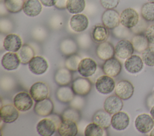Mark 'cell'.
Segmentation results:
<instances>
[{"mask_svg": "<svg viewBox=\"0 0 154 136\" xmlns=\"http://www.w3.org/2000/svg\"><path fill=\"white\" fill-rule=\"evenodd\" d=\"M120 19L122 26L128 29H132L138 23L139 15L134 9L127 8L122 11Z\"/></svg>", "mask_w": 154, "mask_h": 136, "instance_id": "obj_1", "label": "cell"}, {"mask_svg": "<svg viewBox=\"0 0 154 136\" xmlns=\"http://www.w3.org/2000/svg\"><path fill=\"white\" fill-rule=\"evenodd\" d=\"M32 98L26 92H20L13 98V104L20 111H26L31 108L33 105Z\"/></svg>", "mask_w": 154, "mask_h": 136, "instance_id": "obj_2", "label": "cell"}, {"mask_svg": "<svg viewBox=\"0 0 154 136\" xmlns=\"http://www.w3.org/2000/svg\"><path fill=\"white\" fill-rule=\"evenodd\" d=\"M135 126L138 131L142 134L149 132L153 128L154 120L146 113L140 114L135 120Z\"/></svg>", "mask_w": 154, "mask_h": 136, "instance_id": "obj_3", "label": "cell"}, {"mask_svg": "<svg viewBox=\"0 0 154 136\" xmlns=\"http://www.w3.org/2000/svg\"><path fill=\"white\" fill-rule=\"evenodd\" d=\"M49 90L48 85L42 81L34 83L29 89V94L35 101H40L48 97Z\"/></svg>", "mask_w": 154, "mask_h": 136, "instance_id": "obj_4", "label": "cell"}, {"mask_svg": "<svg viewBox=\"0 0 154 136\" xmlns=\"http://www.w3.org/2000/svg\"><path fill=\"white\" fill-rule=\"evenodd\" d=\"M102 22L106 28L114 29L117 28L120 23V14L115 10L108 9L102 15Z\"/></svg>", "mask_w": 154, "mask_h": 136, "instance_id": "obj_5", "label": "cell"}, {"mask_svg": "<svg viewBox=\"0 0 154 136\" xmlns=\"http://www.w3.org/2000/svg\"><path fill=\"white\" fill-rule=\"evenodd\" d=\"M96 90L102 94H108L113 91L116 84L113 78L107 75H101L96 81Z\"/></svg>", "mask_w": 154, "mask_h": 136, "instance_id": "obj_6", "label": "cell"}, {"mask_svg": "<svg viewBox=\"0 0 154 136\" xmlns=\"http://www.w3.org/2000/svg\"><path fill=\"white\" fill-rule=\"evenodd\" d=\"M91 83L87 77H78L73 80L72 84V89L74 93L79 96L88 95L91 89Z\"/></svg>", "mask_w": 154, "mask_h": 136, "instance_id": "obj_7", "label": "cell"}, {"mask_svg": "<svg viewBox=\"0 0 154 136\" xmlns=\"http://www.w3.org/2000/svg\"><path fill=\"white\" fill-rule=\"evenodd\" d=\"M134 87L128 80H120L116 84L115 87V93L122 99H129L133 95Z\"/></svg>", "mask_w": 154, "mask_h": 136, "instance_id": "obj_8", "label": "cell"}, {"mask_svg": "<svg viewBox=\"0 0 154 136\" xmlns=\"http://www.w3.org/2000/svg\"><path fill=\"white\" fill-rule=\"evenodd\" d=\"M19 116V110L14 104H6L3 105L0 110L1 120L6 123H11L16 121Z\"/></svg>", "mask_w": 154, "mask_h": 136, "instance_id": "obj_9", "label": "cell"}, {"mask_svg": "<svg viewBox=\"0 0 154 136\" xmlns=\"http://www.w3.org/2000/svg\"><path fill=\"white\" fill-rule=\"evenodd\" d=\"M114 50L116 55L121 59H127L132 55L135 50L132 42L127 40L119 41L116 44Z\"/></svg>", "mask_w": 154, "mask_h": 136, "instance_id": "obj_10", "label": "cell"}, {"mask_svg": "<svg viewBox=\"0 0 154 136\" xmlns=\"http://www.w3.org/2000/svg\"><path fill=\"white\" fill-rule=\"evenodd\" d=\"M97 69V64L92 59L86 58L81 59L78 68V71L84 77L93 75Z\"/></svg>", "mask_w": 154, "mask_h": 136, "instance_id": "obj_11", "label": "cell"}, {"mask_svg": "<svg viewBox=\"0 0 154 136\" xmlns=\"http://www.w3.org/2000/svg\"><path fill=\"white\" fill-rule=\"evenodd\" d=\"M57 129L55 122L49 119L45 118L40 120L36 126V129L38 134L42 136L52 135Z\"/></svg>", "mask_w": 154, "mask_h": 136, "instance_id": "obj_12", "label": "cell"}, {"mask_svg": "<svg viewBox=\"0 0 154 136\" xmlns=\"http://www.w3.org/2000/svg\"><path fill=\"white\" fill-rule=\"evenodd\" d=\"M78 132L76 122L70 119H63L58 124V132L61 136H75Z\"/></svg>", "mask_w": 154, "mask_h": 136, "instance_id": "obj_13", "label": "cell"}, {"mask_svg": "<svg viewBox=\"0 0 154 136\" xmlns=\"http://www.w3.org/2000/svg\"><path fill=\"white\" fill-rule=\"evenodd\" d=\"M102 71L105 75L116 77L122 71V64L117 59L111 58L105 61L102 66Z\"/></svg>", "mask_w": 154, "mask_h": 136, "instance_id": "obj_14", "label": "cell"}, {"mask_svg": "<svg viewBox=\"0 0 154 136\" xmlns=\"http://www.w3.org/2000/svg\"><path fill=\"white\" fill-rule=\"evenodd\" d=\"M48 67L46 60L41 56H34L28 64V68L31 72L36 75H41L45 73Z\"/></svg>", "mask_w": 154, "mask_h": 136, "instance_id": "obj_15", "label": "cell"}, {"mask_svg": "<svg viewBox=\"0 0 154 136\" xmlns=\"http://www.w3.org/2000/svg\"><path fill=\"white\" fill-rule=\"evenodd\" d=\"M123 103L117 95H111L107 97L103 102V109L111 114H114L122 110Z\"/></svg>", "mask_w": 154, "mask_h": 136, "instance_id": "obj_16", "label": "cell"}, {"mask_svg": "<svg viewBox=\"0 0 154 136\" xmlns=\"http://www.w3.org/2000/svg\"><path fill=\"white\" fill-rule=\"evenodd\" d=\"M3 46L5 50L16 53L18 52L22 46V41L18 35L10 34L4 38Z\"/></svg>", "mask_w": 154, "mask_h": 136, "instance_id": "obj_17", "label": "cell"}, {"mask_svg": "<svg viewBox=\"0 0 154 136\" xmlns=\"http://www.w3.org/2000/svg\"><path fill=\"white\" fill-rule=\"evenodd\" d=\"M130 119L128 114L123 111H119L112 116L111 126L118 131L125 129L129 125Z\"/></svg>", "mask_w": 154, "mask_h": 136, "instance_id": "obj_18", "label": "cell"}, {"mask_svg": "<svg viewBox=\"0 0 154 136\" xmlns=\"http://www.w3.org/2000/svg\"><path fill=\"white\" fill-rule=\"evenodd\" d=\"M20 63L17 54L14 52H7L3 55L1 59L2 66L5 69L8 71L17 69Z\"/></svg>", "mask_w": 154, "mask_h": 136, "instance_id": "obj_19", "label": "cell"}, {"mask_svg": "<svg viewBox=\"0 0 154 136\" xmlns=\"http://www.w3.org/2000/svg\"><path fill=\"white\" fill-rule=\"evenodd\" d=\"M70 26L76 32H82L88 28V19L83 14H75L70 19Z\"/></svg>", "mask_w": 154, "mask_h": 136, "instance_id": "obj_20", "label": "cell"}, {"mask_svg": "<svg viewBox=\"0 0 154 136\" xmlns=\"http://www.w3.org/2000/svg\"><path fill=\"white\" fill-rule=\"evenodd\" d=\"M125 68L131 74L138 73L143 68V59L138 55H131L125 61Z\"/></svg>", "mask_w": 154, "mask_h": 136, "instance_id": "obj_21", "label": "cell"}, {"mask_svg": "<svg viewBox=\"0 0 154 136\" xmlns=\"http://www.w3.org/2000/svg\"><path fill=\"white\" fill-rule=\"evenodd\" d=\"M54 110V104L50 98H46L40 101L36 102L34 111L40 116H47L50 115Z\"/></svg>", "mask_w": 154, "mask_h": 136, "instance_id": "obj_22", "label": "cell"}, {"mask_svg": "<svg viewBox=\"0 0 154 136\" xmlns=\"http://www.w3.org/2000/svg\"><path fill=\"white\" fill-rule=\"evenodd\" d=\"M115 53V50L113 45L108 41L100 43L97 47L96 54L99 59L103 61H106L113 58Z\"/></svg>", "mask_w": 154, "mask_h": 136, "instance_id": "obj_23", "label": "cell"}, {"mask_svg": "<svg viewBox=\"0 0 154 136\" xmlns=\"http://www.w3.org/2000/svg\"><path fill=\"white\" fill-rule=\"evenodd\" d=\"M42 6L40 0H26L24 2L23 11L29 17L38 16L42 11Z\"/></svg>", "mask_w": 154, "mask_h": 136, "instance_id": "obj_24", "label": "cell"}, {"mask_svg": "<svg viewBox=\"0 0 154 136\" xmlns=\"http://www.w3.org/2000/svg\"><path fill=\"white\" fill-rule=\"evenodd\" d=\"M111 114L105 110H99L96 111L93 116V121L103 129H106L111 125Z\"/></svg>", "mask_w": 154, "mask_h": 136, "instance_id": "obj_25", "label": "cell"}, {"mask_svg": "<svg viewBox=\"0 0 154 136\" xmlns=\"http://www.w3.org/2000/svg\"><path fill=\"white\" fill-rule=\"evenodd\" d=\"M54 79L58 84L60 86H66L71 82L72 75L69 69L67 68H61L57 71Z\"/></svg>", "mask_w": 154, "mask_h": 136, "instance_id": "obj_26", "label": "cell"}, {"mask_svg": "<svg viewBox=\"0 0 154 136\" xmlns=\"http://www.w3.org/2000/svg\"><path fill=\"white\" fill-rule=\"evenodd\" d=\"M105 26L96 25L91 32V37L93 40L96 43H102L105 41L109 35L108 31Z\"/></svg>", "mask_w": 154, "mask_h": 136, "instance_id": "obj_27", "label": "cell"}, {"mask_svg": "<svg viewBox=\"0 0 154 136\" xmlns=\"http://www.w3.org/2000/svg\"><path fill=\"white\" fill-rule=\"evenodd\" d=\"M20 62L22 64H29V61L35 56L33 49L28 44H23L17 53Z\"/></svg>", "mask_w": 154, "mask_h": 136, "instance_id": "obj_28", "label": "cell"}, {"mask_svg": "<svg viewBox=\"0 0 154 136\" xmlns=\"http://www.w3.org/2000/svg\"><path fill=\"white\" fill-rule=\"evenodd\" d=\"M74 92L72 88L66 86H61L57 90V98L61 102L67 103L71 101L74 97Z\"/></svg>", "mask_w": 154, "mask_h": 136, "instance_id": "obj_29", "label": "cell"}, {"mask_svg": "<svg viewBox=\"0 0 154 136\" xmlns=\"http://www.w3.org/2000/svg\"><path fill=\"white\" fill-rule=\"evenodd\" d=\"M132 43L134 50L139 53L143 52L149 47V41L145 35L143 34H136L132 38Z\"/></svg>", "mask_w": 154, "mask_h": 136, "instance_id": "obj_30", "label": "cell"}, {"mask_svg": "<svg viewBox=\"0 0 154 136\" xmlns=\"http://www.w3.org/2000/svg\"><path fill=\"white\" fill-rule=\"evenodd\" d=\"M85 0H67L66 9L71 14H79L85 8Z\"/></svg>", "mask_w": 154, "mask_h": 136, "instance_id": "obj_31", "label": "cell"}, {"mask_svg": "<svg viewBox=\"0 0 154 136\" xmlns=\"http://www.w3.org/2000/svg\"><path fill=\"white\" fill-rule=\"evenodd\" d=\"M142 17L147 22L154 21V2H149L143 4L141 7Z\"/></svg>", "mask_w": 154, "mask_h": 136, "instance_id": "obj_32", "label": "cell"}, {"mask_svg": "<svg viewBox=\"0 0 154 136\" xmlns=\"http://www.w3.org/2000/svg\"><path fill=\"white\" fill-rule=\"evenodd\" d=\"M23 0H4V4L7 11L11 13H17L23 10Z\"/></svg>", "mask_w": 154, "mask_h": 136, "instance_id": "obj_33", "label": "cell"}, {"mask_svg": "<svg viewBox=\"0 0 154 136\" xmlns=\"http://www.w3.org/2000/svg\"><path fill=\"white\" fill-rule=\"evenodd\" d=\"M103 134V128L94 122L90 123L84 131L85 136H102Z\"/></svg>", "mask_w": 154, "mask_h": 136, "instance_id": "obj_34", "label": "cell"}, {"mask_svg": "<svg viewBox=\"0 0 154 136\" xmlns=\"http://www.w3.org/2000/svg\"><path fill=\"white\" fill-rule=\"evenodd\" d=\"M143 62L149 67L154 66V47H148L142 52Z\"/></svg>", "mask_w": 154, "mask_h": 136, "instance_id": "obj_35", "label": "cell"}, {"mask_svg": "<svg viewBox=\"0 0 154 136\" xmlns=\"http://www.w3.org/2000/svg\"><path fill=\"white\" fill-rule=\"evenodd\" d=\"M81 61L80 56L76 55H72L69 56L66 60L65 65L67 69L70 71H75L78 70V65Z\"/></svg>", "mask_w": 154, "mask_h": 136, "instance_id": "obj_36", "label": "cell"}, {"mask_svg": "<svg viewBox=\"0 0 154 136\" xmlns=\"http://www.w3.org/2000/svg\"><path fill=\"white\" fill-rule=\"evenodd\" d=\"M63 119H70L77 122L80 119L79 113L77 110L68 108L64 111L62 114Z\"/></svg>", "mask_w": 154, "mask_h": 136, "instance_id": "obj_37", "label": "cell"}, {"mask_svg": "<svg viewBox=\"0 0 154 136\" xmlns=\"http://www.w3.org/2000/svg\"><path fill=\"white\" fill-rule=\"evenodd\" d=\"M146 20H145L143 18V19H141L139 20L138 23L134 27L132 28V31L137 34H143V32H145V31H146L147 27V23H146Z\"/></svg>", "mask_w": 154, "mask_h": 136, "instance_id": "obj_38", "label": "cell"}, {"mask_svg": "<svg viewBox=\"0 0 154 136\" xmlns=\"http://www.w3.org/2000/svg\"><path fill=\"white\" fill-rule=\"evenodd\" d=\"M120 0H100L101 5L105 9H114L119 5Z\"/></svg>", "mask_w": 154, "mask_h": 136, "instance_id": "obj_39", "label": "cell"}, {"mask_svg": "<svg viewBox=\"0 0 154 136\" xmlns=\"http://www.w3.org/2000/svg\"><path fill=\"white\" fill-rule=\"evenodd\" d=\"M144 35L149 43L154 44V25H152L147 28L144 32Z\"/></svg>", "mask_w": 154, "mask_h": 136, "instance_id": "obj_40", "label": "cell"}, {"mask_svg": "<svg viewBox=\"0 0 154 136\" xmlns=\"http://www.w3.org/2000/svg\"><path fill=\"white\" fill-rule=\"evenodd\" d=\"M58 0H40L42 5L45 7H52L56 5Z\"/></svg>", "mask_w": 154, "mask_h": 136, "instance_id": "obj_41", "label": "cell"}, {"mask_svg": "<svg viewBox=\"0 0 154 136\" xmlns=\"http://www.w3.org/2000/svg\"><path fill=\"white\" fill-rule=\"evenodd\" d=\"M67 0H58L55 6L60 9L66 8V2Z\"/></svg>", "mask_w": 154, "mask_h": 136, "instance_id": "obj_42", "label": "cell"}, {"mask_svg": "<svg viewBox=\"0 0 154 136\" xmlns=\"http://www.w3.org/2000/svg\"><path fill=\"white\" fill-rule=\"evenodd\" d=\"M150 115L152 116V117L153 119L154 120V105L150 109Z\"/></svg>", "mask_w": 154, "mask_h": 136, "instance_id": "obj_43", "label": "cell"}, {"mask_svg": "<svg viewBox=\"0 0 154 136\" xmlns=\"http://www.w3.org/2000/svg\"><path fill=\"white\" fill-rule=\"evenodd\" d=\"M150 136H154V128H153V129L150 131Z\"/></svg>", "mask_w": 154, "mask_h": 136, "instance_id": "obj_44", "label": "cell"}, {"mask_svg": "<svg viewBox=\"0 0 154 136\" xmlns=\"http://www.w3.org/2000/svg\"><path fill=\"white\" fill-rule=\"evenodd\" d=\"M149 2H154V0H147Z\"/></svg>", "mask_w": 154, "mask_h": 136, "instance_id": "obj_45", "label": "cell"}, {"mask_svg": "<svg viewBox=\"0 0 154 136\" xmlns=\"http://www.w3.org/2000/svg\"><path fill=\"white\" fill-rule=\"evenodd\" d=\"M153 94H154V90H153Z\"/></svg>", "mask_w": 154, "mask_h": 136, "instance_id": "obj_46", "label": "cell"}, {"mask_svg": "<svg viewBox=\"0 0 154 136\" xmlns=\"http://www.w3.org/2000/svg\"><path fill=\"white\" fill-rule=\"evenodd\" d=\"M25 1H26V0H25Z\"/></svg>", "mask_w": 154, "mask_h": 136, "instance_id": "obj_47", "label": "cell"}]
</instances>
